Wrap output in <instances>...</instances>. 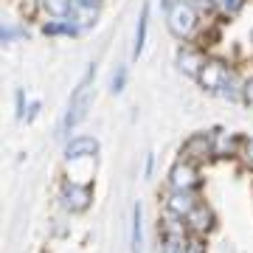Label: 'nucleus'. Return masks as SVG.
<instances>
[{"label":"nucleus","mask_w":253,"mask_h":253,"mask_svg":"<svg viewBox=\"0 0 253 253\" xmlns=\"http://www.w3.org/2000/svg\"><path fill=\"white\" fill-rule=\"evenodd\" d=\"M183 152L189 155V158H206L208 152H211V138L208 135H194V138H189L186 141V146H183Z\"/></svg>","instance_id":"obj_10"},{"label":"nucleus","mask_w":253,"mask_h":253,"mask_svg":"<svg viewBox=\"0 0 253 253\" xmlns=\"http://www.w3.org/2000/svg\"><path fill=\"white\" fill-rule=\"evenodd\" d=\"M124 84H126V68H124V65H118L116 73H113V84H110V90L121 93V90H124Z\"/></svg>","instance_id":"obj_14"},{"label":"nucleus","mask_w":253,"mask_h":253,"mask_svg":"<svg viewBox=\"0 0 253 253\" xmlns=\"http://www.w3.org/2000/svg\"><path fill=\"white\" fill-rule=\"evenodd\" d=\"M42 6H45V11H51L56 17H68L73 9V0H42Z\"/></svg>","instance_id":"obj_13"},{"label":"nucleus","mask_w":253,"mask_h":253,"mask_svg":"<svg viewBox=\"0 0 253 253\" xmlns=\"http://www.w3.org/2000/svg\"><path fill=\"white\" fill-rule=\"evenodd\" d=\"M129 251L144 253V208H141V203L132 206V239H129Z\"/></svg>","instance_id":"obj_8"},{"label":"nucleus","mask_w":253,"mask_h":253,"mask_svg":"<svg viewBox=\"0 0 253 253\" xmlns=\"http://www.w3.org/2000/svg\"><path fill=\"white\" fill-rule=\"evenodd\" d=\"M203 65H206V59H203V54H200V51L183 48L180 54H177V68H180L183 73H189V76H200Z\"/></svg>","instance_id":"obj_7"},{"label":"nucleus","mask_w":253,"mask_h":253,"mask_svg":"<svg viewBox=\"0 0 253 253\" xmlns=\"http://www.w3.org/2000/svg\"><path fill=\"white\" fill-rule=\"evenodd\" d=\"M242 161L248 163V166H253V138H248L242 146Z\"/></svg>","instance_id":"obj_17"},{"label":"nucleus","mask_w":253,"mask_h":253,"mask_svg":"<svg viewBox=\"0 0 253 253\" xmlns=\"http://www.w3.org/2000/svg\"><path fill=\"white\" fill-rule=\"evenodd\" d=\"M163 253H186V248H183L180 236H169L166 239V245H163Z\"/></svg>","instance_id":"obj_15"},{"label":"nucleus","mask_w":253,"mask_h":253,"mask_svg":"<svg viewBox=\"0 0 253 253\" xmlns=\"http://www.w3.org/2000/svg\"><path fill=\"white\" fill-rule=\"evenodd\" d=\"M166 23H169V31H172L174 37H189L191 31H194V26H197V14H194V9H191L189 3L177 0V3L169 6Z\"/></svg>","instance_id":"obj_1"},{"label":"nucleus","mask_w":253,"mask_h":253,"mask_svg":"<svg viewBox=\"0 0 253 253\" xmlns=\"http://www.w3.org/2000/svg\"><path fill=\"white\" fill-rule=\"evenodd\" d=\"M14 99H17V118H23V116H26V104H23V90L14 93Z\"/></svg>","instance_id":"obj_19"},{"label":"nucleus","mask_w":253,"mask_h":253,"mask_svg":"<svg viewBox=\"0 0 253 253\" xmlns=\"http://www.w3.org/2000/svg\"><path fill=\"white\" fill-rule=\"evenodd\" d=\"M99 152V141L90 135H79L73 138V141H68V146H65V158L68 161H79V158H93V155Z\"/></svg>","instance_id":"obj_4"},{"label":"nucleus","mask_w":253,"mask_h":253,"mask_svg":"<svg viewBox=\"0 0 253 253\" xmlns=\"http://www.w3.org/2000/svg\"><path fill=\"white\" fill-rule=\"evenodd\" d=\"M152 163H155V158L149 155V158H146V174H152Z\"/></svg>","instance_id":"obj_23"},{"label":"nucleus","mask_w":253,"mask_h":253,"mask_svg":"<svg viewBox=\"0 0 253 253\" xmlns=\"http://www.w3.org/2000/svg\"><path fill=\"white\" fill-rule=\"evenodd\" d=\"M146 26H149V3H144V9H141V17H138V28H135V48H132V54H135V56L144 54Z\"/></svg>","instance_id":"obj_12"},{"label":"nucleus","mask_w":253,"mask_h":253,"mask_svg":"<svg viewBox=\"0 0 253 253\" xmlns=\"http://www.w3.org/2000/svg\"><path fill=\"white\" fill-rule=\"evenodd\" d=\"M186 253H206V248H203L200 242H189L186 245Z\"/></svg>","instance_id":"obj_20"},{"label":"nucleus","mask_w":253,"mask_h":253,"mask_svg":"<svg viewBox=\"0 0 253 253\" xmlns=\"http://www.w3.org/2000/svg\"><path fill=\"white\" fill-rule=\"evenodd\" d=\"M242 3L245 0H217V6L222 11H228V14H236V11L242 9Z\"/></svg>","instance_id":"obj_16"},{"label":"nucleus","mask_w":253,"mask_h":253,"mask_svg":"<svg viewBox=\"0 0 253 253\" xmlns=\"http://www.w3.org/2000/svg\"><path fill=\"white\" fill-rule=\"evenodd\" d=\"M189 225L194 228V231H208V228L214 225V214H211V208H206V206H197L194 211L189 214Z\"/></svg>","instance_id":"obj_11"},{"label":"nucleus","mask_w":253,"mask_h":253,"mask_svg":"<svg viewBox=\"0 0 253 253\" xmlns=\"http://www.w3.org/2000/svg\"><path fill=\"white\" fill-rule=\"evenodd\" d=\"M197 169L191 166L189 161H183V163H174V169L172 174H169V183H172V189L174 191H189L197 186Z\"/></svg>","instance_id":"obj_3"},{"label":"nucleus","mask_w":253,"mask_h":253,"mask_svg":"<svg viewBox=\"0 0 253 253\" xmlns=\"http://www.w3.org/2000/svg\"><path fill=\"white\" fill-rule=\"evenodd\" d=\"M37 110H40V104H31V113H28V121H34V118H37Z\"/></svg>","instance_id":"obj_22"},{"label":"nucleus","mask_w":253,"mask_h":253,"mask_svg":"<svg viewBox=\"0 0 253 253\" xmlns=\"http://www.w3.org/2000/svg\"><path fill=\"white\" fill-rule=\"evenodd\" d=\"M228 68L225 62H219V59H211V62L203 65V71H200V84L206 87V90H222V84L228 82Z\"/></svg>","instance_id":"obj_2"},{"label":"nucleus","mask_w":253,"mask_h":253,"mask_svg":"<svg viewBox=\"0 0 253 253\" xmlns=\"http://www.w3.org/2000/svg\"><path fill=\"white\" fill-rule=\"evenodd\" d=\"M68 17H71V23L82 31V28H87V26H93V23H96L99 9H96L93 3H73V9H71V14H68Z\"/></svg>","instance_id":"obj_6"},{"label":"nucleus","mask_w":253,"mask_h":253,"mask_svg":"<svg viewBox=\"0 0 253 253\" xmlns=\"http://www.w3.org/2000/svg\"><path fill=\"white\" fill-rule=\"evenodd\" d=\"M197 206H200V203L191 197L189 191H174L172 197H169V211H174L177 217H183V214L189 217V214H191V211H194Z\"/></svg>","instance_id":"obj_9"},{"label":"nucleus","mask_w":253,"mask_h":253,"mask_svg":"<svg viewBox=\"0 0 253 253\" xmlns=\"http://www.w3.org/2000/svg\"><path fill=\"white\" fill-rule=\"evenodd\" d=\"M14 34H17V28L6 26V28H3V42H9V40H11V37H14Z\"/></svg>","instance_id":"obj_21"},{"label":"nucleus","mask_w":253,"mask_h":253,"mask_svg":"<svg viewBox=\"0 0 253 253\" xmlns=\"http://www.w3.org/2000/svg\"><path fill=\"white\" fill-rule=\"evenodd\" d=\"M90 200H93V194H90V189L87 186H65V191H62V203H65V208H71V211H84V208L90 206Z\"/></svg>","instance_id":"obj_5"},{"label":"nucleus","mask_w":253,"mask_h":253,"mask_svg":"<svg viewBox=\"0 0 253 253\" xmlns=\"http://www.w3.org/2000/svg\"><path fill=\"white\" fill-rule=\"evenodd\" d=\"M76 3H96V0H76Z\"/></svg>","instance_id":"obj_24"},{"label":"nucleus","mask_w":253,"mask_h":253,"mask_svg":"<svg viewBox=\"0 0 253 253\" xmlns=\"http://www.w3.org/2000/svg\"><path fill=\"white\" fill-rule=\"evenodd\" d=\"M242 96H245V101L248 104H253V76L248 82H245V87H242Z\"/></svg>","instance_id":"obj_18"}]
</instances>
